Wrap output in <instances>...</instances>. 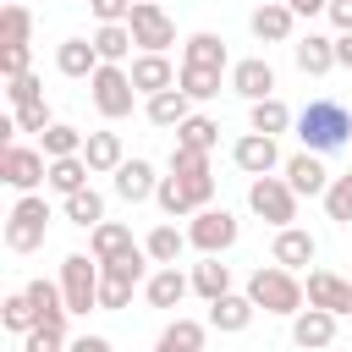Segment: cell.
I'll list each match as a JSON object with an SVG mask.
<instances>
[{
    "label": "cell",
    "instance_id": "49",
    "mask_svg": "<svg viewBox=\"0 0 352 352\" xmlns=\"http://www.w3.org/2000/svg\"><path fill=\"white\" fill-rule=\"evenodd\" d=\"M324 16H330L341 33H352V0H330V11H324Z\"/></svg>",
    "mask_w": 352,
    "mask_h": 352
},
{
    "label": "cell",
    "instance_id": "34",
    "mask_svg": "<svg viewBox=\"0 0 352 352\" xmlns=\"http://www.w3.org/2000/svg\"><path fill=\"white\" fill-rule=\"evenodd\" d=\"M187 242H192V236H187V231H176V226H154V231L143 236V248H148V258H154V264H176Z\"/></svg>",
    "mask_w": 352,
    "mask_h": 352
},
{
    "label": "cell",
    "instance_id": "7",
    "mask_svg": "<svg viewBox=\"0 0 352 352\" xmlns=\"http://www.w3.org/2000/svg\"><path fill=\"white\" fill-rule=\"evenodd\" d=\"M99 275H104V264L94 253H66L60 258V292H66V308L72 314L99 308Z\"/></svg>",
    "mask_w": 352,
    "mask_h": 352
},
{
    "label": "cell",
    "instance_id": "48",
    "mask_svg": "<svg viewBox=\"0 0 352 352\" xmlns=\"http://www.w3.org/2000/svg\"><path fill=\"white\" fill-rule=\"evenodd\" d=\"M88 11H94L99 22H126V11H132V0H88Z\"/></svg>",
    "mask_w": 352,
    "mask_h": 352
},
{
    "label": "cell",
    "instance_id": "32",
    "mask_svg": "<svg viewBox=\"0 0 352 352\" xmlns=\"http://www.w3.org/2000/svg\"><path fill=\"white\" fill-rule=\"evenodd\" d=\"M204 336H209V324H198V319H170V324L160 330V352H198Z\"/></svg>",
    "mask_w": 352,
    "mask_h": 352
},
{
    "label": "cell",
    "instance_id": "44",
    "mask_svg": "<svg viewBox=\"0 0 352 352\" xmlns=\"http://www.w3.org/2000/svg\"><path fill=\"white\" fill-rule=\"evenodd\" d=\"M66 346V324H33L22 336V352H60Z\"/></svg>",
    "mask_w": 352,
    "mask_h": 352
},
{
    "label": "cell",
    "instance_id": "12",
    "mask_svg": "<svg viewBox=\"0 0 352 352\" xmlns=\"http://www.w3.org/2000/svg\"><path fill=\"white\" fill-rule=\"evenodd\" d=\"M270 258L286 264V270H302L319 258V236L302 231V226H275V242H270Z\"/></svg>",
    "mask_w": 352,
    "mask_h": 352
},
{
    "label": "cell",
    "instance_id": "46",
    "mask_svg": "<svg viewBox=\"0 0 352 352\" xmlns=\"http://www.w3.org/2000/svg\"><path fill=\"white\" fill-rule=\"evenodd\" d=\"M6 99H11V104H28V99H44V82H38L33 72H16V77H6Z\"/></svg>",
    "mask_w": 352,
    "mask_h": 352
},
{
    "label": "cell",
    "instance_id": "21",
    "mask_svg": "<svg viewBox=\"0 0 352 352\" xmlns=\"http://www.w3.org/2000/svg\"><path fill=\"white\" fill-rule=\"evenodd\" d=\"M187 104H192V94H187L182 82H170V88H160V94H148V104H143V110H148V121H154V126H165V132H176V126H182V121L192 116Z\"/></svg>",
    "mask_w": 352,
    "mask_h": 352
},
{
    "label": "cell",
    "instance_id": "43",
    "mask_svg": "<svg viewBox=\"0 0 352 352\" xmlns=\"http://www.w3.org/2000/svg\"><path fill=\"white\" fill-rule=\"evenodd\" d=\"M170 170H176V176H209V148L176 143V148H170Z\"/></svg>",
    "mask_w": 352,
    "mask_h": 352
},
{
    "label": "cell",
    "instance_id": "11",
    "mask_svg": "<svg viewBox=\"0 0 352 352\" xmlns=\"http://www.w3.org/2000/svg\"><path fill=\"white\" fill-rule=\"evenodd\" d=\"M231 160H236V170H242V176L280 170V148H275V138H270V132H253V126L231 143Z\"/></svg>",
    "mask_w": 352,
    "mask_h": 352
},
{
    "label": "cell",
    "instance_id": "51",
    "mask_svg": "<svg viewBox=\"0 0 352 352\" xmlns=\"http://www.w3.org/2000/svg\"><path fill=\"white\" fill-rule=\"evenodd\" d=\"M336 66H346V72H352V33H341V38H336Z\"/></svg>",
    "mask_w": 352,
    "mask_h": 352
},
{
    "label": "cell",
    "instance_id": "52",
    "mask_svg": "<svg viewBox=\"0 0 352 352\" xmlns=\"http://www.w3.org/2000/svg\"><path fill=\"white\" fill-rule=\"evenodd\" d=\"M77 352H110V341H104V336H82V341H77Z\"/></svg>",
    "mask_w": 352,
    "mask_h": 352
},
{
    "label": "cell",
    "instance_id": "19",
    "mask_svg": "<svg viewBox=\"0 0 352 352\" xmlns=\"http://www.w3.org/2000/svg\"><path fill=\"white\" fill-rule=\"evenodd\" d=\"M292 60H297L302 77H324V72L336 66V38H324V33H302V38H292Z\"/></svg>",
    "mask_w": 352,
    "mask_h": 352
},
{
    "label": "cell",
    "instance_id": "23",
    "mask_svg": "<svg viewBox=\"0 0 352 352\" xmlns=\"http://www.w3.org/2000/svg\"><path fill=\"white\" fill-rule=\"evenodd\" d=\"M154 187H160V176H154L148 160H121V165H116V198L143 204V198H154Z\"/></svg>",
    "mask_w": 352,
    "mask_h": 352
},
{
    "label": "cell",
    "instance_id": "29",
    "mask_svg": "<svg viewBox=\"0 0 352 352\" xmlns=\"http://www.w3.org/2000/svg\"><path fill=\"white\" fill-rule=\"evenodd\" d=\"M182 60H187V66H214V72H226L231 55H226V38H220V33H192V38L182 44Z\"/></svg>",
    "mask_w": 352,
    "mask_h": 352
},
{
    "label": "cell",
    "instance_id": "9",
    "mask_svg": "<svg viewBox=\"0 0 352 352\" xmlns=\"http://www.w3.org/2000/svg\"><path fill=\"white\" fill-rule=\"evenodd\" d=\"M126 28H132L138 50H170V44H176V22L165 16V6H160V0H132Z\"/></svg>",
    "mask_w": 352,
    "mask_h": 352
},
{
    "label": "cell",
    "instance_id": "45",
    "mask_svg": "<svg viewBox=\"0 0 352 352\" xmlns=\"http://www.w3.org/2000/svg\"><path fill=\"white\" fill-rule=\"evenodd\" d=\"M11 116H16V132H44V126H50V121H55V116H50V104H44V99H28V104H16V110H11Z\"/></svg>",
    "mask_w": 352,
    "mask_h": 352
},
{
    "label": "cell",
    "instance_id": "14",
    "mask_svg": "<svg viewBox=\"0 0 352 352\" xmlns=\"http://www.w3.org/2000/svg\"><path fill=\"white\" fill-rule=\"evenodd\" d=\"M248 28H253V38H258V44H292L297 11H292L286 0H264V6L248 16Z\"/></svg>",
    "mask_w": 352,
    "mask_h": 352
},
{
    "label": "cell",
    "instance_id": "15",
    "mask_svg": "<svg viewBox=\"0 0 352 352\" xmlns=\"http://www.w3.org/2000/svg\"><path fill=\"white\" fill-rule=\"evenodd\" d=\"M336 319H341V314L308 302V308L292 314V341H297V346H330V341H336Z\"/></svg>",
    "mask_w": 352,
    "mask_h": 352
},
{
    "label": "cell",
    "instance_id": "38",
    "mask_svg": "<svg viewBox=\"0 0 352 352\" xmlns=\"http://www.w3.org/2000/svg\"><path fill=\"white\" fill-rule=\"evenodd\" d=\"M82 138L88 132H77V126H66V121H50L44 132H38V148L55 160V154H82Z\"/></svg>",
    "mask_w": 352,
    "mask_h": 352
},
{
    "label": "cell",
    "instance_id": "30",
    "mask_svg": "<svg viewBox=\"0 0 352 352\" xmlns=\"http://www.w3.org/2000/svg\"><path fill=\"white\" fill-rule=\"evenodd\" d=\"M192 292L204 302H214L220 292H231V264H220V253H204V264L192 270Z\"/></svg>",
    "mask_w": 352,
    "mask_h": 352
},
{
    "label": "cell",
    "instance_id": "37",
    "mask_svg": "<svg viewBox=\"0 0 352 352\" xmlns=\"http://www.w3.org/2000/svg\"><path fill=\"white\" fill-rule=\"evenodd\" d=\"M94 44H99V55H104V60H126L138 38H132V28H126V22H99Z\"/></svg>",
    "mask_w": 352,
    "mask_h": 352
},
{
    "label": "cell",
    "instance_id": "36",
    "mask_svg": "<svg viewBox=\"0 0 352 352\" xmlns=\"http://www.w3.org/2000/svg\"><path fill=\"white\" fill-rule=\"evenodd\" d=\"M28 38H33V11L22 0H6V11H0V44H28Z\"/></svg>",
    "mask_w": 352,
    "mask_h": 352
},
{
    "label": "cell",
    "instance_id": "3",
    "mask_svg": "<svg viewBox=\"0 0 352 352\" xmlns=\"http://www.w3.org/2000/svg\"><path fill=\"white\" fill-rule=\"evenodd\" d=\"M148 248H132V253H121V258H110L104 264V275H99V308L104 314H116V308H126L132 302V292L148 280Z\"/></svg>",
    "mask_w": 352,
    "mask_h": 352
},
{
    "label": "cell",
    "instance_id": "8",
    "mask_svg": "<svg viewBox=\"0 0 352 352\" xmlns=\"http://www.w3.org/2000/svg\"><path fill=\"white\" fill-rule=\"evenodd\" d=\"M187 236H192V248H198V253H226V248H236L242 226H236V214H231V209H214V204H204V209H192V226H187Z\"/></svg>",
    "mask_w": 352,
    "mask_h": 352
},
{
    "label": "cell",
    "instance_id": "27",
    "mask_svg": "<svg viewBox=\"0 0 352 352\" xmlns=\"http://www.w3.org/2000/svg\"><path fill=\"white\" fill-rule=\"evenodd\" d=\"M22 292L33 297V308H38V324H66V314H72V308H66V292H60V280H44V275H38V280H28Z\"/></svg>",
    "mask_w": 352,
    "mask_h": 352
},
{
    "label": "cell",
    "instance_id": "24",
    "mask_svg": "<svg viewBox=\"0 0 352 352\" xmlns=\"http://www.w3.org/2000/svg\"><path fill=\"white\" fill-rule=\"evenodd\" d=\"M99 44L94 38H66L60 50H55V66H60V77H94L99 72Z\"/></svg>",
    "mask_w": 352,
    "mask_h": 352
},
{
    "label": "cell",
    "instance_id": "1",
    "mask_svg": "<svg viewBox=\"0 0 352 352\" xmlns=\"http://www.w3.org/2000/svg\"><path fill=\"white\" fill-rule=\"evenodd\" d=\"M297 138H302V148L330 154V148L352 143V110L336 104V99H308V104L297 110Z\"/></svg>",
    "mask_w": 352,
    "mask_h": 352
},
{
    "label": "cell",
    "instance_id": "6",
    "mask_svg": "<svg viewBox=\"0 0 352 352\" xmlns=\"http://www.w3.org/2000/svg\"><path fill=\"white\" fill-rule=\"evenodd\" d=\"M44 231H50V204L38 192H22L16 209L6 214V248L11 253H33V248H44Z\"/></svg>",
    "mask_w": 352,
    "mask_h": 352
},
{
    "label": "cell",
    "instance_id": "26",
    "mask_svg": "<svg viewBox=\"0 0 352 352\" xmlns=\"http://www.w3.org/2000/svg\"><path fill=\"white\" fill-rule=\"evenodd\" d=\"M138 242H132V231L126 226H116V220H99L94 231H88V253L99 258V264H110V258H121V253H132Z\"/></svg>",
    "mask_w": 352,
    "mask_h": 352
},
{
    "label": "cell",
    "instance_id": "35",
    "mask_svg": "<svg viewBox=\"0 0 352 352\" xmlns=\"http://www.w3.org/2000/svg\"><path fill=\"white\" fill-rule=\"evenodd\" d=\"M0 324H6L11 336H28V330L38 324V308H33V297H28V292H11V297L0 302Z\"/></svg>",
    "mask_w": 352,
    "mask_h": 352
},
{
    "label": "cell",
    "instance_id": "20",
    "mask_svg": "<svg viewBox=\"0 0 352 352\" xmlns=\"http://www.w3.org/2000/svg\"><path fill=\"white\" fill-rule=\"evenodd\" d=\"M132 82H138V94H160V88H170L182 72L165 60V50H143V55H132Z\"/></svg>",
    "mask_w": 352,
    "mask_h": 352
},
{
    "label": "cell",
    "instance_id": "50",
    "mask_svg": "<svg viewBox=\"0 0 352 352\" xmlns=\"http://www.w3.org/2000/svg\"><path fill=\"white\" fill-rule=\"evenodd\" d=\"M297 16H319V11H330V0H286Z\"/></svg>",
    "mask_w": 352,
    "mask_h": 352
},
{
    "label": "cell",
    "instance_id": "39",
    "mask_svg": "<svg viewBox=\"0 0 352 352\" xmlns=\"http://www.w3.org/2000/svg\"><path fill=\"white\" fill-rule=\"evenodd\" d=\"M324 214H330L336 226H352V170L330 176V187H324Z\"/></svg>",
    "mask_w": 352,
    "mask_h": 352
},
{
    "label": "cell",
    "instance_id": "10",
    "mask_svg": "<svg viewBox=\"0 0 352 352\" xmlns=\"http://www.w3.org/2000/svg\"><path fill=\"white\" fill-rule=\"evenodd\" d=\"M0 182L16 187V192H33L38 182H50V154H44V148L6 143V154H0Z\"/></svg>",
    "mask_w": 352,
    "mask_h": 352
},
{
    "label": "cell",
    "instance_id": "16",
    "mask_svg": "<svg viewBox=\"0 0 352 352\" xmlns=\"http://www.w3.org/2000/svg\"><path fill=\"white\" fill-rule=\"evenodd\" d=\"M231 88L253 104V99H270L275 94V66L264 60V55H248V60H236L231 66Z\"/></svg>",
    "mask_w": 352,
    "mask_h": 352
},
{
    "label": "cell",
    "instance_id": "25",
    "mask_svg": "<svg viewBox=\"0 0 352 352\" xmlns=\"http://www.w3.org/2000/svg\"><path fill=\"white\" fill-rule=\"evenodd\" d=\"M82 160L94 165V176H116V165L126 160L121 132H88V138H82Z\"/></svg>",
    "mask_w": 352,
    "mask_h": 352
},
{
    "label": "cell",
    "instance_id": "5",
    "mask_svg": "<svg viewBox=\"0 0 352 352\" xmlns=\"http://www.w3.org/2000/svg\"><path fill=\"white\" fill-rule=\"evenodd\" d=\"M248 209L264 220V226H292L297 220V187L286 182V176H253L248 182Z\"/></svg>",
    "mask_w": 352,
    "mask_h": 352
},
{
    "label": "cell",
    "instance_id": "33",
    "mask_svg": "<svg viewBox=\"0 0 352 352\" xmlns=\"http://www.w3.org/2000/svg\"><path fill=\"white\" fill-rule=\"evenodd\" d=\"M248 126L253 132H270V138H280L286 126H292V110L270 94V99H253V110H248Z\"/></svg>",
    "mask_w": 352,
    "mask_h": 352
},
{
    "label": "cell",
    "instance_id": "31",
    "mask_svg": "<svg viewBox=\"0 0 352 352\" xmlns=\"http://www.w3.org/2000/svg\"><path fill=\"white\" fill-rule=\"evenodd\" d=\"M60 209H66V220H72V226H82V231H94V226L104 220V198H99L94 187L66 192V204H60Z\"/></svg>",
    "mask_w": 352,
    "mask_h": 352
},
{
    "label": "cell",
    "instance_id": "17",
    "mask_svg": "<svg viewBox=\"0 0 352 352\" xmlns=\"http://www.w3.org/2000/svg\"><path fill=\"white\" fill-rule=\"evenodd\" d=\"M280 170H286V182L297 187V198H324V187H330V170L319 165V154H314V148L292 154V160H286Z\"/></svg>",
    "mask_w": 352,
    "mask_h": 352
},
{
    "label": "cell",
    "instance_id": "40",
    "mask_svg": "<svg viewBox=\"0 0 352 352\" xmlns=\"http://www.w3.org/2000/svg\"><path fill=\"white\" fill-rule=\"evenodd\" d=\"M176 143H187V148H214V143H220V121H214V116H187V121L176 126Z\"/></svg>",
    "mask_w": 352,
    "mask_h": 352
},
{
    "label": "cell",
    "instance_id": "4",
    "mask_svg": "<svg viewBox=\"0 0 352 352\" xmlns=\"http://www.w3.org/2000/svg\"><path fill=\"white\" fill-rule=\"evenodd\" d=\"M88 94H94V110H99L104 121H121V116H132V104H138V82H132V72H126L121 60H99V72L88 77Z\"/></svg>",
    "mask_w": 352,
    "mask_h": 352
},
{
    "label": "cell",
    "instance_id": "22",
    "mask_svg": "<svg viewBox=\"0 0 352 352\" xmlns=\"http://www.w3.org/2000/svg\"><path fill=\"white\" fill-rule=\"evenodd\" d=\"M192 292V280L176 270V264H160L148 280H143V297H148V308H182V297Z\"/></svg>",
    "mask_w": 352,
    "mask_h": 352
},
{
    "label": "cell",
    "instance_id": "2",
    "mask_svg": "<svg viewBox=\"0 0 352 352\" xmlns=\"http://www.w3.org/2000/svg\"><path fill=\"white\" fill-rule=\"evenodd\" d=\"M248 297L264 308V314H297L302 302H308V292H302V280H297V270H286V264H258L253 275H248Z\"/></svg>",
    "mask_w": 352,
    "mask_h": 352
},
{
    "label": "cell",
    "instance_id": "47",
    "mask_svg": "<svg viewBox=\"0 0 352 352\" xmlns=\"http://www.w3.org/2000/svg\"><path fill=\"white\" fill-rule=\"evenodd\" d=\"M28 60H33V50H28V44H6L0 72H6V77H16V72H28Z\"/></svg>",
    "mask_w": 352,
    "mask_h": 352
},
{
    "label": "cell",
    "instance_id": "18",
    "mask_svg": "<svg viewBox=\"0 0 352 352\" xmlns=\"http://www.w3.org/2000/svg\"><path fill=\"white\" fill-rule=\"evenodd\" d=\"M308 302L330 308V314H352V280H341L336 270H308Z\"/></svg>",
    "mask_w": 352,
    "mask_h": 352
},
{
    "label": "cell",
    "instance_id": "13",
    "mask_svg": "<svg viewBox=\"0 0 352 352\" xmlns=\"http://www.w3.org/2000/svg\"><path fill=\"white\" fill-rule=\"evenodd\" d=\"M253 314H258V302H253L248 292H220V297L209 302V330H220V336H242V330L253 324Z\"/></svg>",
    "mask_w": 352,
    "mask_h": 352
},
{
    "label": "cell",
    "instance_id": "41",
    "mask_svg": "<svg viewBox=\"0 0 352 352\" xmlns=\"http://www.w3.org/2000/svg\"><path fill=\"white\" fill-rule=\"evenodd\" d=\"M154 204H160L170 220L192 214V198H187V187H182V176H176V170H170V176H160V187H154Z\"/></svg>",
    "mask_w": 352,
    "mask_h": 352
},
{
    "label": "cell",
    "instance_id": "28",
    "mask_svg": "<svg viewBox=\"0 0 352 352\" xmlns=\"http://www.w3.org/2000/svg\"><path fill=\"white\" fill-rule=\"evenodd\" d=\"M88 176H94V165L82 160V154H55L50 160V187L66 198V192H77V187H88Z\"/></svg>",
    "mask_w": 352,
    "mask_h": 352
},
{
    "label": "cell",
    "instance_id": "42",
    "mask_svg": "<svg viewBox=\"0 0 352 352\" xmlns=\"http://www.w3.org/2000/svg\"><path fill=\"white\" fill-rule=\"evenodd\" d=\"M176 82H182L192 99H220V72H214V66H187V60H182V77H176Z\"/></svg>",
    "mask_w": 352,
    "mask_h": 352
}]
</instances>
